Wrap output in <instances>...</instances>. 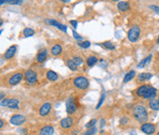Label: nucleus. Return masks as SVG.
Instances as JSON below:
<instances>
[{
  "mask_svg": "<svg viewBox=\"0 0 159 135\" xmlns=\"http://www.w3.org/2000/svg\"><path fill=\"white\" fill-rule=\"evenodd\" d=\"M72 34H73V37L75 38V39H77L78 41H82V40H83V37H82L81 35H79L78 33L75 32V30H72Z\"/></svg>",
  "mask_w": 159,
  "mask_h": 135,
  "instance_id": "36",
  "label": "nucleus"
},
{
  "mask_svg": "<svg viewBox=\"0 0 159 135\" xmlns=\"http://www.w3.org/2000/svg\"><path fill=\"white\" fill-rule=\"evenodd\" d=\"M17 49H18L17 45H12V46H10V47L6 50V52L4 53V59H5V60H10V59H12L13 57L15 56V54H16Z\"/></svg>",
  "mask_w": 159,
  "mask_h": 135,
  "instance_id": "14",
  "label": "nucleus"
},
{
  "mask_svg": "<svg viewBox=\"0 0 159 135\" xmlns=\"http://www.w3.org/2000/svg\"><path fill=\"white\" fill-rule=\"evenodd\" d=\"M104 99H106V93L102 92V94L101 95V97H100L99 102H98V104H97V106H96L97 110H98V109H100L102 106V104H104Z\"/></svg>",
  "mask_w": 159,
  "mask_h": 135,
  "instance_id": "30",
  "label": "nucleus"
},
{
  "mask_svg": "<svg viewBox=\"0 0 159 135\" xmlns=\"http://www.w3.org/2000/svg\"><path fill=\"white\" fill-rule=\"evenodd\" d=\"M74 123V118L72 116H68L66 118H63V119L61 121V127L63 129H68V128H70L71 126L73 125Z\"/></svg>",
  "mask_w": 159,
  "mask_h": 135,
  "instance_id": "11",
  "label": "nucleus"
},
{
  "mask_svg": "<svg viewBox=\"0 0 159 135\" xmlns=\"http://www.w3.org/2000/svg\"><path fill=\"white\" fill-rule=\"evenodd\" d=\"M70 24L72 25L73 28H75V30H76V28H77V25H78L77 21H75V20H70Z\"/></svg>",
  "mask_w": 159,
  "mask_h": 135,
  "instance_id": "39",
  "label": "nucleus"
},
{
  "mask_svg": "<svg viewBox=\"0 0 159 135\" xmlns=\"http://www.w3.org/2000/svg\"><path fill=\"white\" fill-rule=\"evenodd\" d=\"M45 23L50 25H52V27H56L57 28H59L60 30H61V32H68V27H66V25L61 24V23L58 22L57 20L55 19H45Z\"/></svg>",
  "mask_w": 159,
  "mask_h": 135,
  "instance_id": "9",
  "label": "nucleus"
},
{
  "mask_svg": "<svg viewBox=\"0 0 159 135\" xmlns=\"http://www.w3.org/2000/svg\"><path fill=\"white\" fill-rule=\"evenodd\" d=\"M149 8L151 10H153V12H154L155 14L159 15V6H156V5H150Z\"/></svg>",
  "mask_w": 159,
  "mask_h": 135,
  "instance_id": "37",
  "label": "nucleus"
},
{
  "mask_svg": "<svg viewBox=\"0 0 159 135\" xmlns=\"http://www.w3.org/2000/svg\"><path fill=\"white\" fill-rule=\"evenodd\" d=\"M46 77H47V79L50 80V81H56V80H58L59 76L56 72L52 71V70H49V71H47V72H46Z\"/></svg>",
  "mask_w": 159,
  "mask_h": 135,
  "instance_id": "20",
  "label": "nucleus"
},
{
  "mask_svg": "<svg viewBox=\"0 0 159 135\" xmlns=\"http://www.w3.org/2000/svg\"><path fill=\"white\" fill-rule=\"evenodd\" d=\"M24 79L29 84H34L38 80V74L33 70H27L24 72Z\"/></svg>",
  "mask_w": 159,
  "mask_h": 135,
  "instance_id": "6",
  "label": "nucleus"
},
{
  "mask_svg": "<svg viewBox=\"0 0 159 135\" xmlns=\"http://www.w3.org/2000/svg\"><path fill=\"white\" fill-rule=\"evenodd\" d=\"M158 101H159V96H158Z\"/></svg>",
  "mask_w": 159,
  "mask_h": 135,
  "instance_id": "48",
  "label": "nucleus"
},
{
  "mask_svg": "<svg viewBox=\"0 0 159 135\" xmlns=\"http://www.w3.org/2000/svg\"><path fill=\"white\" fill-rule=\"evenodd\" d=\"M141 36V28L139 25H133L127 32V37L130 42H137Z\"/></svg>",
  "mask_w": 159,
  "mask_h": 135,
  "instance_id": "4",
  "label": "nucleus"
},
{
  "mask_svg": "<svg viewBox=\"0 0 159 135\" xmlns=\"http://www.w3.org/2000/svg\"><path fill=\"white\" fill-rule=\"evenodd\" d=\"M24 3L23 0H6V4L10 5H20Z\"/></svg>",
  "mask_w": 159,
  "mask_h": 135,
  "instance_id": "33",
  "label": "nucleus"
},
{
  "mask_svg": "<svg viewBox=\"0 0 159 135\" xmlns=\"http://www.w3.org/2000/svg\"><path fill=\"white\" fill-rule=\"evenodd\" d=\"M117 9L120 12H127L130 9V3L128 1H119L117 3Z\"/></svg>",
  "mask_w": 159,
  "mask_h": 135,
  "instance_id": "18",
  "label": "nucleus"
},
{
  "mask_svg": "<svg viewBox=\"0 0 159 135\" xmlns=\"http://www.w3.org/2000/svg\"><path fill=\"white\" fill-rule=\"evenodd\" d=\"M151 58H152V55H151V54H149V55L147 56L145 58H143V59L142 60V61H141L140 63L138 64L137 67L139 68V69H143V68H145V67L147 66V65L150 62Z\"/></svg>",
  "mask_w": 159,
  "mask_h": 135,
  "instance_id": "24",
  "label": "nucleus"
},
{
  "mask_svg": "<svg viewBox=\"0 0 159 135\" xmlns=\"http://www.w3.org/2000/svg\"><path fill=\"white\" fill-rule=\"evenodd\" d=\"M8 103H9V99L8 98H5V99H3L0 102V106H1V107H7Z\"/></svg>",
  "mask_w": 159,
  "mask_h": 135,
  "instance_id": "38",
  "label": "nucleus"
},
{
  "mask_svg": "<svg viewBox=\"0 0 159 135\" xmlns=\"http://www.w3.org/2000/svg\"><path fill=\"white\" fill-rule=\"evenodd\" d=\"M23 79H24V74H23V72H16V74H13L9 79L8 83L10 85H17L22 81Z\"/></svg>",
  "mask_w": 159,
  "mask_h": 135,
  "instance_id": "10",
  "label": "nucleus"
},
{
  "mask_svg": "<svg viewBox=\"0 0 159 135\" xmlns=\"http://www.w3.org/2000/svg\"><path fill=\"white\" fill-rule=\"evenodd\" d=\"M27 121V118L24 115H20V114H17V115H13L10 118V123L13 125H22Z\"/></svg>",
  "mask_w": 159,
  "mask_h": 135,
  "instance_id": "8",
  "label": "nucleus"
},
{
  "mask_svg": "<svg viewBox=\"0 0 159 135\" xmlns=\"http://www.w3.org/2000/svg\"><path fill=\"white\" fill-rule=\"evenodd\" d=\"M48 58V50L46 48L40 49L36 55V61L38 63H44Z\"/></svg>",
  "mask_w": 159,
  "mask_h": 135,
  "instance_id": "13",
  "label": "nucleus"
},
{
  "mask_svg": "<svg viewBox=\"0 0 159 135\" xmlns=\"http://www.w3.org/2000/svg\"><path fill=\"white\" fill-rule=\"evenodd\" d=\"M55 129L52 125H45L40 129L39 135H53Z\"/></svg>",
  "mask_w": 159,
  "mask_h": 135,
  "instance_id": "16",
  "label": "nucleus"
},
{
  "mask_svg": "<svg viewBox=\"0 0 159 135\" xmlns=\"http://www.w3.org/2000/svg\"><path fill=\"white\" fill-rule=\"evenodd\" d=\"M129 118L128 116H122L121 118H120V124H122V125H126V124L129 123Z\"/></svg>",
  "mask_w": 159,
  "mask_h": 135,
  "instance_id": "34",
  "label": "nucleus"
},
{
  "mask_svg": "<svg viewBox=\"0 0 159 135\" xmlns=\"http://www.w3.org/2000/svg\"><path fill=\"white\" fill-rule=\"evenodd\" d=\"M2 32H3V30H0V34H1Z\"/></svg>",
  "mask_w": 159,
  "mask_h": 135,
  "instance_id": "45",
  "label": "nucleus"
},
{
  "mask_svg": "<svg viewBox=\"0 0 159 135\" xmlns=\"http://www.w3.org/2000/svg\"><path fill=\"white\" fill-rule=\"evenodd\" d=\"M97 119L96 118H92L91 121H89L88 123H87L86 124H85V127L87 129L88 128H91V127H94V126H96V123H97Z\"/></svg>",
  "mask_w": 159,
  "mask_h": 135,
  "instance_id": "32",
  "label": "nucleus"
},
{
  "mask_svg": "<svg viewBox=\"0 0 159 135\" xmlns=\"http://www.w3.org/2000/svg\"><path fill=\"white\" fill-rule=\"evenodd\" d=\"M135 76H136V71L131 70V71H129L126 74H125L124 79H123V83H127V82L131 81Z\"/></svg>",
  "mask_w": 159,
  "mask_h": 135,
  "instance_id": "22",
  "label": "nucleus"
},
{
  "mask_svg": "<svg viewBox=\"0 0 159 135\" xmlns=\"http://www.w3.org/2000/svg\"><path fill=\"white\" fill-rule=\"evenodd\" d=\"M61 53H63V47H61V45H60V44H55V45H53L51 47V54L53 56L58 57Z\"/></svg>",
  "mask_w": 159,
  "mask_h": 135,
  "instance_id": "17",
  "label": "nucleus"
},
{
  "mask_svg": "<svg viewBox=\"0 0 159 135\" xmlns=\"http://www.w3.org/2000/svg\"><path fill=\"white\" fill-rule=\"evenodd\" d=\"M73 85L74 87L77 88L79 90H86L88 89L90 81L86 76H76L75 79H73Z\"/></svg>",
  "mask_w": 159,
  "mask_h": 135,
  "instance_id": "3",
  "label": "nucleus"
},
{
  "mask_svg": "<svg viewBox=\"0 0 159 135\" xmlns=\"http://www.w3.org/2000/svg\"><path fill=\"white\" fill-rule=\"evenodd\" d=\"M77 44L79 46H80L81 48L88 49V48H90V46H91V41H89V40H82V41H78Z\"/></svg>",
  "mask_w": 159,
  "mask_h": 135,
  "instance_id": "28",
  "label": "nucleus"
},
{
  "mask_svg": "<svg viewBox=\"0 0 159 135\" xmlns=\"http://www.w3.org/2000/svg\"><path fill=\"white\" fill-rule=\"evenodd\" d=\"M25 135H30V134H25Z\"/></svg>",
  "mask_w": 159,
  "mask_h": 135,
  "instance_id": "49",
  "label": "nucleus"
},
{
  "mask_svg": "<svg viewBox=\"0 0 159 135\" xmlns=\"http://www.w3.org/2000/svg\"><path fill=\"white\" fill-rule=\"evenodd\" d=\"M9 109H12V110H17L20 107V101L16 99V98H12V99H9V103L8 106H7Z\"/></svg>",
  "mask_w": 159,
  "mask_h": 135,
  "instance_id": "19",
  "label": "nucleus"
},
{
  "mask_svg": "<svg viewBox=\"0 0 159 135\" xmlns=\"http://www.w3.org/2000/svg\"><path fill=\"white\" fill-rule=\"evenodd\" d=\"M51 110H52V104L49 102H46L43 104L39 109V115L41 116H46L50 114Z\"/></svg>",
  "mask_w": 159,
  "mask_h": 135,
  "instance_id": "12",
  "label": "nucleus"
},
{
  "mask_svg": "<svg viewBox=\"0 0 159 135\" xmlns=\"http://www.w3.org/2000/svg\"><path fill=\"white\" fill-rule=\"evenodd\" d=\"M34 33H35V30L31 28H24V30H23V35H24L25 37H30V36L34 35Z\"/></svg>",
  "mask_w": 159,
  "mask_h": 135,
  "instance_id": "26",
  "label": "nucleus"
},
{
  "mask_svg": "<svg viewBox=\"0 0 159 135\" xmlns=\"http://www.w3.org/2000/svg\"><path fill=\"white\" fill-rule=\"evenodd\" d=\"M133 116L138 123H141L142 124L147 123L148 121V113L147 108L141 104H138L133 108Z\"/></svg>",
  "mask_w": 159,
  "mask_h": 135,
  "instance_id": "2",
  "label": "nucleus"
},
{
  "mask_svg": "<svg viewBox=\"0 0 159 135\" xmlns=\"http://www.w3.org/2000/svg\"><path fill=\"white\" fill-rule=\"evenodd\" d=\"M157 43H159V35H158V38H157Z\"/></svg>",
  "mask_w": 159,
  "mask_h": 135,
  "instance_id": "46",
  "label": "nucleus"
},
{
  "mask_svg": "<svg viewBox=\"0 0 159 135\" xmlns=\"http://www.w3.org/2000/svg\"><path fill=\"white\" fill-rule=\"evenodd\" d=\"M152 77V74H149V72H142L137 77V80L139 82H143V81H147V80L150 79Z\"/></svg>",
  "mask_w": 159,
  "mask_h": 135,
  "instance_id": "21",
  "label": "nucleus"
},
{
  "mask_svg": "<svg viewBox=\"0 0 159 135\" xmlns=\"http://www.w3.org/2000/svg\"><path fill=\"white\" fill-rule=\"evenodd\" d=\"M148 107H149L152 111H159V101L158 99H151L148 101Z\"/></svg>",
  "mask_w": 159,
  "mask_h": 135,
  "instance_id": "23",
  "label": "nucleus"
},
{
  "mask_svg": "<svg viewBox=\"0 0 159 135\" xmlns=\"http://www.w3.org/2000/svg\"><path fill=\"white\" fill-rule=\"evenodd\" d=\"M135 93L138 97L142 98V99L151 100L155 99V97L158 94V91L155 87L151 86L149 84H143L136 89Z\"/></svg>",
  "mask_w": 159,
  "mask_h": 135,
  "instance_id": "1",
  "label": "nucleus"
},
{
  "mask_svg": "<svg viewBox=\"0 0 159 135\" xmlns=\"http://www.w3.org/2000/svg\"><path fill=\"white\" fill-rule=\"evenodd\" d=\"M99 58L96 55H89L86 58V65L89 68H93L94 66H96L99 63Z\"/></svg>",
  "mask_w": 159,
  "mask_h": 135,
  "instance_id": "15",
  "label": "nucleus"
},
{
  "mask_svg": "<svg viewBox=\"0 0 159 135\" xmlns=\"http://www.w3.org/2000/svg\"><path fill=\"white\" fill-rule=\"evenodd\" d=\"M78 133H79V130H78V129H75V130L72 131V135H77Z\"/></svg>",
  "mask_w": 159,
  "mask_h": 135,
  "instance_id": "42",
  "label": "nucleus"
},
{
  "mask_svg": "<svg viewBox=\"0 0 159 135\" xmlns=\"http://www.w3.org/2000/svg\"><path fill=\"white\" fill-rule=\"evenodd\" d=\"M102 46L107 49V50H114L115 49V45L111 42V41H104V42H102Z\"/></svg>",
  "mask_w": 159,
  "mask_h": 135,
  "instance_id": "27",
  "label": "nucleus"
},
{
  "mask_svg": "<svg viewBox=\"0 0 159 135\" xmlns=\"http://www.w3.org/2000/svg\"><path fill=\"white\" fill-rule=\"evenodd\" d=\"M156 135H159V131L157 132V134H156Z\"/></svg>",
  "mask_w": 159,
  "mask_h": 135,
  "instance_id": "47",
  "label": "nucleus"
},
{
  "mask_svg": "<svg viewBox=\"0 0 159 135\" xmlns=\"http://www.w3.org/2000/svg\"><path fill=\"white\" fill-rule=\"evenodd\" d=\"M3 99H5V93L0 91V102H1Z\"/></svg>",
  "mask_w": 159,
  "mask_h": 135,
  "instance_id": "40",
  "label": "nucleus"
},
{
  "mask_svg": "<svg viewBox=\"0 0 159 135\" xmlns=\"http://www.w3.org/2000/svg\"><path fill=\"white\" fill-rule=\"evenodd\" d=\"M3 25V19L0 18V25Z\"/></svg>",
  "mask_w": 159,
  "mask_h": 135,
  "instance_id": "44",
  "label": "nucleus"
},
{
  "mask_svg": "<svg viewBox=\"0 0 159 135\" xmlns=\"http://www.w3.org/2000/svg\"><path fill=\"white\" fill-rule=\"evenodd\" d=\"M77 102H76L75 98L74 97H70L66 102V111L68 113V116L74 115L77 111Z\"/></svg>",
  "mask_w": 159,
  "mask_h": 135,
  "instance_id": "5",
  "label": "nucleus"
},
{
  "mask_svg": "<svg viewBox=\"0 0 159 135\" xmlns=\"http://www.w3.org/2000/svg\"><path fill=\"white\" fill-rule=\"evenodd\" d=\"M72 60H73V62L75 63L77 66L79 67V66H81L82 64H83V58H82L81 56H74L73 58H72Z\"/></svg>",
  "mask_w": 159,
  "mask_h": 135,
  "instance_id": "31",
  "label": "nucleus"
},
{
  "mask_svg": "<svg viewBox=\"0 0 159 135\" xmlns=\"http://www.w3.org/2000/svg\"><path fill=\"white\" fill-rule=\"evenodd\" d=\"M140 128H141V131L147 135H152L154 134L156 131V125L154 123H145L141 124Z\"/></svg>",
  "mask_w": 159,
  "mask_h": 135,
  "instance_id": "7",
  "label": "nucleus"
},
{
  "mask_svg": "<svg viewBox=\"0 0 159 135\" xmlns=\"http://www.w3.org/2000/svg\"><path fill=\"white\" fill-rule=\"evenodd\" d=\"M4 124H5L4 121H3V119H1V118H0V129H1L2 127L4 126Z\"/></svg>",
  "mask_w": 159,
  "mask_h": 135,
  "instance_id": "41",
  "label": "nucleus"
},
{
  "mask_svg": "<svg viewBox=\"0 0 159 135\" xmlns=\"http://www.w3.org/2000/svg\"><path fill=\"white\" fill-rule=\"evenodd\" d=\"M99 66L101 67L102 69H106V68H107V62L104 61V60H100Z\"/></svg>",
  "mask_w": 159,
  "mask_h": 135,
  "instance_id": "35",
  "label": "nucleus"
},
{
  "mask_svg": "<svg viewBox=\"0 0 159 135\" xmlns=\"http://www.w3.org/2000/svg\"><path fill=\"white\" fill-rule=\"evenodd\" d=\"M4 4H6V0H0V6Z\"/></svg>",
  "mask_w": 159,
  "mask_h": 135,
  "instance_id": "43",
  "label": "nucleus"
},
{
  "mask_svg": "<svg viewBox=\"0 0 159 135\" xmlns=\"http://www.w3.org/2000/svg\"><path fill=\"white\" fill-rule=\"evenodd\" d=\"M97 132H98V128H97L96 126H94V127H91V128H88L82 135H95Z\"/></svg>",
  "mask_w": 159,
  "mask_h": 135,
  "instance_id": "29",
  "label": "nucleus"
},
{
  "mask_svg": "<svg viewBox=\"0 0 159 135\" xmlns=\"http://www.w3.org/2000/svg\"><path fill=\"white\" fill-rule=\"evenodd\" d=\"M66 67H68V69H70V71H72V72L78 71V66L74 63L72 59H68V61H66Z\"/></svg>",
  "mask_w": 159,
  "mask_h": 135,
  "instance_id": "25",
  "label": "nucleus"
}]
</instances>
